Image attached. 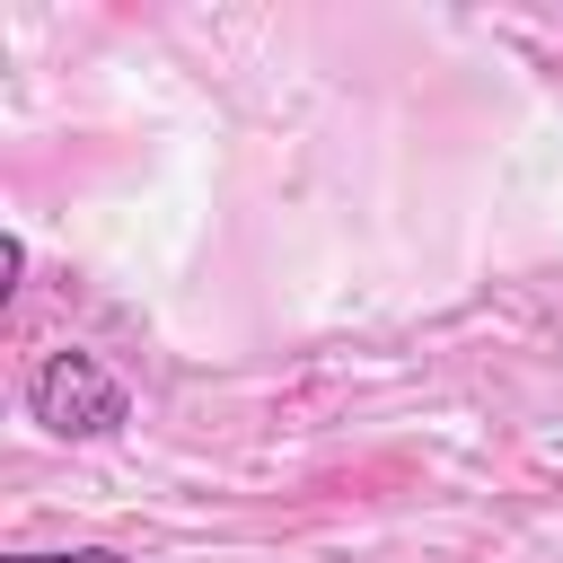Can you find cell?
I'll return each mask as SVG.
<instances>
[{
    "label": "cell",
    "mask_w": 563,
    "mask_h": 563,
    "mask_svg": "<svg viewBox=\"0 0 563 563\" xmlns=\"http://www.w3.org/2000/svg\"><path fill=\"white\" fill-rule=\"evenodd\" d=\"M26 413L53 440H114L132 422V396H123V378L97 352H44L26 369Z\"/></svg>",
    "instance_id": "6da1fadb"
},
{
    "label": "cell",
    "mask_w": 563,
    "mask_h": 563,
    "mask_svg": "<svg viewBox=\"0 0 563 563\" xmlns=\"http://www.w3.org/2000/svg\"><path fill=\"white\" fill-rule=\"evenodd\" d=\"M0 563H132V554H114V545H62V554H0Z\"/></svg>",
    "instance_id": "7a4b0ae2"
},
{
    "label": "cell",
    "mask_w": 563,
    "mask_h": 563,
    "mask_svg": "<svg viewBox=\"0 0 563 563\" xmlns=\"http://www.w3.org/2000/svg\"><path fill=\"white\" fill-rule=\"evenodd\" d=\"M18 273H26V238H0V299L18 290Z\"/></svg>",
    "instance_id": "3957f363"
}]
</instances>
